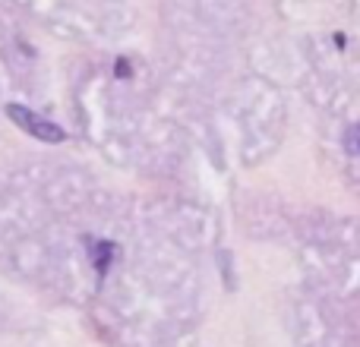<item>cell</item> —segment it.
<instances>
[{"label":"cell","instance_id":"6da1fadb","mask_svg":"<svg viewBox=\"0 0 360 347\" xmlns=\"http://www.w3.org/2000/svg\"><path fill=\"white\" fill-rule=\"evenodd\" d=\"M6 117H10L19 130H25L29 136L41 139V143H63V139H67V133H63L57 124L38 117L35 111H29V107H22V105H6Z\"/></svg>","mask_w":360,"mask_h":347},{"label":"cell","instance_id":"7a4b0ae2","mask_svg":"<svg viewBox=\"0 0 360 347\" xmlns=\"http://www.w3.org/2000/svg\"><path fill=\"white\" fill-rule=\"evenodd\" d=\"M114 253V243H95V266H98V272H105L108 268V256Z\"/></svg>","mask_w":360,"mask_h":347},{"label":"cell","instance_id":"3957f363","mask_svg":"<svg viewBox=\"0 0 360 347\" xmlns=\"http://www.w3.org/2000/svg\"><path fill=\"white\" fill-rule=\"evenodd\" d=\"M345 149H348V155H360V124L345 133Z\"/></svg>","mask_w":360,"mask_h":347},{"label":"cell","instance_id":"277c9868","mask_svg":"<svg viewBox=\"0 0 360 347\" xmlns=\"http://www.w3.org/2000/svg\"><path fill=\"white\" fill-rule=\"evenodd\" d=\"M127 73H130V67H127V60H120L117 63V76H127Z\"/></svg>","mask_w":360,"mask_h":347}]
</instances>
